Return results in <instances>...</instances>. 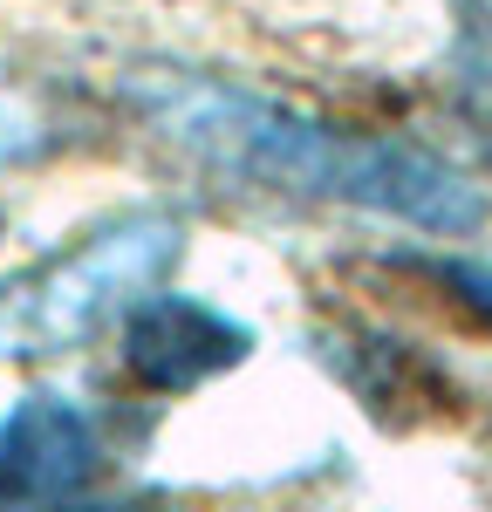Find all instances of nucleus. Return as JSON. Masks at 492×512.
Wrapping results in <instances>:
<instances>
[{"instance_id": "3", "label": "nucleus", "mask_w": 492, "mask_h": 512, "mask_svg": "<svg viewBox=\"0 0 492 512\" xmlns=\"http://www.w3.org/2000/svg\"><path fill=\"white\" fill-rule=\"evenodd\" d=\"M253 349H260V335L240 315L212 308L199 294H178V287H151L117 321L123 376L151 396H192L205 383H219V376H233Z\"/></svg>"}, {"instance_id": "7", "label": "nucleus", "mask_w": 492, "mask_h": 512, "mask_svg": "<svg viewBox=\"0 0 492 512\" xmlns=\"http://www.w3.org/2000/svg\"><path fill=\"white\" fill-rule=\"evenodd\" d=\"M41 512H171V506H158V499H55V506H41Z\"/></svg>"}, {"instance_id": "6", "label": "nucleus", "mask_w": 492, "mask_h": 512, "mask_svg": "<svg viewBox=\"0 0 492 512\" xmlns=\"http://www.w3.org/2000/svg\"><path fill=\"white\" fill-rule=\"evenodd\" d=\"M458 82H465V96L492 110V21H465V35H458Z\"/></svg>"}, {"instance_id": "1", "label": "nucleus", "mask_w": 492, "mask_h": 512, "mask_svg": "<svg viewBox=\"0 0 492 512\" xmlns=\"http://www.w3.org/2000/svg\"><path fill=\"white\" fill-rule=\"evenodd\" d=\"M123 103L151 123L158 144H171L178 158H192L226 185L356 205L438 239H458L486 219L479 185L438 151L410 137H369L349 123H328L246 82L199 76L178 62H144L123 76Z\"/></svg>"}, {"instance_id": "2", "label": "nucleus", "mask_w": 492, "mask_h": 512, "mask_svg": "<svg viewBox=\"0 0 492 512\" xmlns=\"http://www.w3.org/2000/svg\"><path fill=\"white\" fill-rule=\"evenodd\" d=\"M185 260V212L137 205L0 280V362H55L110 335Z\"/></svg>"}, {"instance_id": "4", "label": "nucleus", "mask_w": 492, "mask_h": 512, "mask_svg": "<svg viewBox=\"0 0 492 512\" xmlns=\"http://www.w3.org/2000/svg\"><path fill=\"white\" fill-rule=\"evenodd\" d=\"M103 465V431L62 390H28L0 417V512H41L76 499Z\"/></svg>"}, {"instance_id": "5", "label": "nucleus", "mask_w": 492, "mask_h": 512, "mask_svg": "<svg viewBox=\"0 0 492 512\" xmlns=\"http://www.w3.org/2000/svg\"><path fill=\"white\" fill-rule=\"evenodd\" d=\"M424 274L492 328V260H472V253H431V260H424Z\"/></svg>"}]
</instances>
